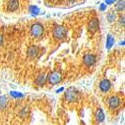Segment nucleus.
I'll list each match as a JSON object with an SVG mask.
<instances>
[{"mask_svg": "<svg viewBox=\"0 0 125 125\" xmlns=\"http://www.w3.org/2000/svg\"><path fill=\"white\" fill-rule=\"evenodd\" d=\"M19 8V0H8L6 3V9L8 12H15Z\"/></svg>", "mask_w": 125, "mask_h": 125, "instance_id": "nucleus-10", "label": "nucleus"}, {"mask_svg": "<svg viewBox=\"0 0 125 125\" xmlns=\"http://www.w3.org/2000/svg\"><path fill=\"white\" fill-rule=\"evenodd\" d=\"M44 33V27L43 25L39 23V22H36V23H33L30 27V35L34 37V38H40L41 36L43 35Z\"/></svg>", "mask_w": 125, "mask_h": 125, "instance_id": "nucleus-2", "label": "nucleus"}, {"mask_svg": "<svg viewBox=\"0 0 125 125\" xmlns=\"http://www.w3.org/2000/svg\"><path fill=\"white\" fill-rule=\"evenodd\" d=\"M95 119L98 123H102L104 120H105V114H104V111L101 107H98L96 109L95 112Z\"/></svg>", "mask_w": 125, "mask_h": 125, "instance_id": "nucleus-12", "label": "nucleus"}, {"mask_svg": "<svg viewBox=\"0 0 125 125\" xmlns=\"http://www.w3.org/2000/svg\"><path fill=\"white\" fill-rule=\"evenodd\" d=\"M2 44H3V36L0 34V46H1Z\"/></svg>", "mask_w": 125, "mask_h": 125, "instance_id": "nucleus-24", "label": "nucleus"}, {"mask_svg": "<svg viewBox=\"0 0 125 125\" xmlns=\"http://www.w3.org/2000/svg\"><path fill=\"white\" fill-rule=\"evenodd\" d=\"M46 80H47V75L45 74V73H40L37 77H36V79H35V85H37L38 87H42V86H44V84L46 83Z\"/></svg>", "mask_w": 125, "mask_h": 125, "instance_id": "nucleus-11", "label": "nucleus"}, {"mask_svg": "<svg viewBox=\"0 0 125 125\" xmlns=\"http://www.w3.org/2000/svg\"><path fill=\"white\" fill-rule=\"evenodd\" d=\"M108 108L111 111H115L120 107V104H121V99L119 96L117 95H112L109 97L108 99Z\"/></svg>", "mask_w": 125, "mask_h": 125, "instance_id": "nucleus-5", "label": "nucleus"}, {"mask_svg": "<svg viewBox=\"0 0 125 125\" xmlns=\"http://www.w3.org/2000/svg\"><path fill=\"white\" fill-rule=\"evenodd\" d=\"M7 104H8V99L5 95L0 96V110H4L7 107Z\"/></svg>", "mask_w": 125, "mask_h": 125, "instance_id": "nucleus-17", "label": "nucleus"}, {"mask_svg": "<svg viewBox=\"0 0 125 125\" xmlns=\"http://www.w3.org/2000/svg\"><path fill=\"white\" fill-rule=\"evenodd\" d=\"M64 98H65V100H66L67 102H69V103L75 102V101H77L78 98H79V92H78V90H76L75 88L70 87V88H68V89L65 91V93H64Z\"/></svg>", "mask_w": 125, "mask_h": 125, "instance_id": "nucleus-4", "label": "nucleus"}, {"mask_svg": "<svg viewBox=\"0 0 125 125\" xmlns=\"http://www.w3.org/2000/svg\"><path fill=\"white\" fill-rule=\"evenodd\" d=\"M120 45L124 46V40H122V41H121V42H120Z\"/></svg>", "mask_w": 125, "mask_h": 125, "instance_id": "nucleus-25", "label": "nucleus"}, {"mask_svg": "<svg viewBox=\"0 0 125 125\" xmlns=\"http://www.w3.org/2000/svg\"><path fill=\"white\" fill-rule=\"evenodd\" d=\"M116 1H117V0H105V2H104V3H105V4L108 6V5H112V4H114Z\"/></svg>", "mask_w": 125, "mask_h": 125, "instance_id": "nucleus-22", "label": "nucleus"}, {"mask_svg": "<svg viewBox=\"0 0 125 125\" xmlns=\"http://www.w3.org/2000/svg\"><path fill=\"white\" fill-rule=\"evenodd\" d=\"M106 9H107V5L105 3H100V5H99V10L100 11L104 12V11H106Z\"/></svg>", "mask_w": 125, "mask_h": 125, "instance_id": "nucleus-21", "label": "nucleus"}, {"mask_svg": "<svg viewBox=\"0 0 125 125\" xmlns=\"http://www.w3.org/2000/svg\"><path fill=\"white\" fill-rule=\"evenodd\" d=\"M68 2H74V1H76V0H67Z\"/></svg>", "mask_w": 125, "mask_h": 125, "instance_id": "nucleus-26", "label": "nucleus"}, {"mask_svg": "<svg viewBox=\"0 0 125 125\" xmlns=\"http://www.w3.org/2000/svg\"><path fill=\"white\" fill-rule=\"evenodd\" d=\"M9 95L11 96L12 98L14 99H21L24 97V94L21 92H19V91H10L9 92Z\"/></svg>", "mask_w": 125, "mask_h": 125, "instance_id": "nucleus-18", "label": "nucleus"}, {"mask_svg": "<svg viewBox=\"0 0 125 125\" xmlns=\"http://www.w3.org/2000/svg\"><path fill=\"white\" fill-rule=\"evenodd\" d=\"M29 112H30L29 107H28V106H24V107L21 109V111L19 112V116L21 117V118H26V117L29 115Z\"/></svg>", "mask_w": 125, "mask_h": 125, "instance_id": "nucleus-19", "label": "nucleus"}, {"mask_svg": "<svg viewBox=\"0 0 125 125\" xmlns=\"http://www.w3.org/2000/svg\"><path fill=\"white\" fill-rule=\"evenodd\" d=\"M52 35L56 40H62L67 36V29L62 25H56L52 30Z\"/></svg>", "mask_w": 125, "mask_h": 125, "instance_id": "nucleus-3", "label": "nucleus"}, {"mask_svg": "<svg viewBox=\"0 0 125 125\" xmlns=\"http://www.w3.org/2000/svg\"><path fill=\"white\" fill-rule=\"evenodd\" d=\"M114 44H115V38H114V36H112V34H108L106 37V43H105L106 49L110 50Z\"/></svg>", "mask_w": 125, "mask_h": 125, "instance_id": "nucleus-15", "label": "nucleus"}, {"mask_svg": "<svg viewBox=\"0 0 125 125\" xmlns=\"http://www.w3.org/2000/svg\"><path fill=\"white\" fill-rule=\"evenodd\" d=\"M39 47L36 46V45H31L28 47L27 49V52H26V55H27V58L30 59V60H32V59H35L38 54H39Z\"/></svg>", "mask_w": 125, "mask_h": 125, "instance_id": "nucleus-6", "label": "nucleus"}, {"mask_svg": "<svg viewBox=\"0 0 125 125\" xmlns=\"http://www.w3.org/2000/svg\"><path fill=\"white\" fill-rule=\"evenodd\" d=\"M111 89V81L109 79H102L99 83V90L103 93H107Z\"/></svg>", "mask_w": 125, "mask_h": 125, "instance_id": "nucleus-9", "label": "nucleus"}, {"mask_svg": "<svg viewBox=\"0 0 125 125\" xmlns=\"http://www.w3.org/2000/svg\"><path fill=\"white\" fill-rule=\"evenodd\" d=\"M118 22H119V24H120L122 27H124V14H123V13L118 17Z\"/></svg>", "mask_w": 125, "mask_h": 125, "instance_id": "nucleus-20", "label": "nucleus"}, {"mask_svg": "<svg viewBox=\"0 0 125 125\" xmlns=\"http://www.w3.org/2000/svg\"><path fill=\"white\" fill-rule=\"evenodd\" d=\"M96 62V56L94 54L91 53H87L83 56V64L87 67H90L92 65H94Z\"/></svg>", "mask_w": 125, "mask_h": 125, "instance_id": "nucleus-8", "label": "nucleus"}, {"mask_svg": "<svg viewBox=\"0 0 125 125\" xmlns=\"http://www.w3.org/2000/svg\"><path fill=\"white\" fill-rule=\"evenodd\" d=\"M28 11L31 14V16H33V17H36L37 15L40 14V9L36 5H30L28 8Z\"/></svg>", "mask_w": 125, "mask_h": 125, "instance_id": "nucleus-16", "label": "nucleus"}, {"mask_svg": "<svg viewBox=\"0 0 125 125\" xmlns=\"http://www.w3.org/2000/svg\"><path fill=\"white\" fill-rule=\"evenodd\" d=\"M125 9V0H118L114 3V10L115 12H119V13H123Z\"/></svg>", "mask_w": 125, "mask_h": 125, "instance_id": "nucleus-13", "label": "nucleus"}, {"mask_svg": "<svg viewBox=\"0 0 125 125\" xmlns=\"http://www.w3.org/2000/svg\"><path fill=\"white\" fill-rule=\"evenodd\" d=\"M99 19L97 17H93L90 19V21L88 22V30L91 33H95L96 31L99 30Z\"/></svg>", "mask_w": 125, "mask_h": 125, "instance_id": "nucleus-7", "label": "nucleus"}, {"mask_svg": "<svg viewBox=\"0 0 125 125\" xmlns=\"http://www.w3.org/2000/svg\"><path fill=\"white\" fill-rule=\"evenodd\" d=\"M63 90H64V87H60L59 89H57V90H56V93H60V92H62Z\"/></svg>", "mask_w": 125, "mask_h": 125, "instance_id": "nucleus-23", "label": "nucleus"}, {"mask_svg": "<svg viewBox=\"0 0 125 125\" xmlns=\"http://www.w3.org/2000/svg\"><path fill=\"white\" fill-rule=\"evenodd\" d=\"M106 19H107V21L109 23H113V22H115L116 21V19H117V14L115 12V10H109V11L106 13Z\"/></svg>", "mask_w": 125, "mask_h": 125, "instance_id": "nucleus-14", "label": "nucleus"}, {"mask_svg": "<svg viewBox=\"0 0 125 125\" xmlns=\"http://www.w3.org/2000/svg\"><path fill=\"white\" fill-rule=\"evenodd\" d=\"M61 80H62V74L60 73V71L54 70L47 75L46 83H49L50 85H56V84H59Z\"/></svg>", "mask_w": 125, "mask_h": 125, "instance_id": "nucleus-1", "label": "nucleus"}]
</instances>
